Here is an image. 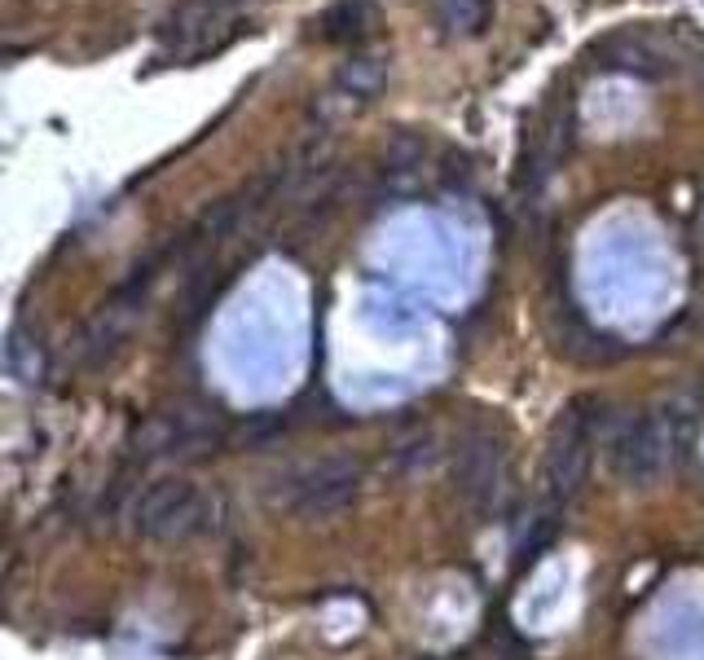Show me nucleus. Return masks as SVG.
Instances as JSON below:
<instances>
[{"mask_svg":"<svg viewBox=\"0 0 704 660\" xmlns=\"http://www.w3.org/2000/svg\"><path fill=\"white\" fill-rule=\"evenodd\" d=\"M590 405L595 401L582 396L555 423V436H551V449H546V462H542V502H546V515H555L582 489V480H586L590 440H595V414H586Z\"/></svg>","mask_w":704,"mask_h":660,"instance_id":"f257e3e1","label":"nucleus"},{"mask_svg":"<svg viewBox=\"0 0 704 660\" xmlns=\"http://www.w3.org/2000/svg\"><path fill=\"white\" fill-rule=\"evenodd\" d=\"M361 489V462L352 458H322L309 467H296L287 480H278V502L305 520H327L344 511Z\"/></svg>","mask_w":704,"mask_h":660,"instance_id":"f03ea898","label":"nucleus"},{"mask_svg":"<svg viewBox=\"0 0 704 660\" xmlns=\"http://www.w3.org/2000/svg\"><path fill=\"white\" fill-rule=\"evenodd\" d=\"M132 529L154 542L190 537L207 529V498L190 480H154L137 507H132Z\"/></svg>","mask_w":704,"mask_h":660,"instance_id":"7ed1b4c3","label":"nucleus"},{"mask_svg":"<svg viewBox=\"0 0 704 660\" xmlns=\"http://www.w3.org/2000/svg\"><path fill=\"white\" fill-rule=\"evenodd\" d=\"M604 458H608V471L621 480V485H652L670 458V440H665V427L657 418H626L612 427V436L604 440Z\"/></svg>","mask_w":704,"mask_h":660,"instance_id":"20e7f679","label":"nucleus"},{"mask_svg":"<svg viewBox=\"0 0 704 660\" xmlns=\"http://www.w3.org/2000/svg\"><path fill=\"white\" fill-rule=\"evenodd\" d=\"M502 476H506V449H502L489 432H467L462 445H458V454H454L458 493H462L476 511H489V507L498 502Z\"/></svg>","mask_w":704,"mask_h":660,"instance_id":"39448f33","label":"nucleus"},{"mask_svg":"<svg viewBox=\"0 0 704 660\" xmlns=\"http://www.w3.org/2000/svg\"><path fill=\"white\" fill-rule=\"evenodd\" d=\"M318 31L327 44H361L374 31V4L370 0H335L318 18Z\"/></svg>","mask_w":704,"mask_h":660,"instance_id":"423d86ee","label":"nucleus"},{"mask_svg":"<svg viewBox=\"0 0 704 660\" xmlns=\"http://www.w3.org/2000/svg\"><path fill=\"white\" fill-rule=\"evenodd\" d=\"M493 22V0H440L445 35H480Z\"/></svg>","mask_w":704,"mask_h":660,"instance_id":"0eeeda50","label":"nucleus"},{"mask_svg":"<svg viewBox=\"0 0 704 660\" xmlns=\"http://www.w3.org/2000/svg\"><path fill=\"white\" fill-rule=\"evenodd\" d=\"M436 458V440L423 432V436H409V440H401L396 449H387V462H383V476H392V480H405V476H418L427 462Z\"/></svg>","mask_w":704,"mask_h":660,"instance_id":"6e6552de","label":"nucleus"},{"mask_svg":"<svg viewBox=\"0 0 704 660\" xmlns=\"http://www.w3.org/2000/svg\"><path fill=\"white\" fill-rule=\"evenodd\" d=\"M378 79H383V66L374 62V57H352L349 66L335 75V84L352 93V97H370L374 88H378Z\"/></svg>","mask_w":704,"mask_h":660,"instance_id":"1a4fd4ad","label":"nucleus"}]
</instances>
